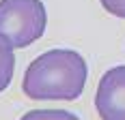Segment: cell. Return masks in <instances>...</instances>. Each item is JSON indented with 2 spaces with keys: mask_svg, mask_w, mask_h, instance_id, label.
Wrapping results in <instances>:
<instances>
[{
  "mask_svg": "<svg viewBox=\"0 0 125 120\" xmlns=\"http://www.w3.org/2000/svg\"><path fill=\"white\" fill-rule=\"evenodd\" d=\"M86 62L73 49H50L28 64L22 90L32 101H75L86 84Z\"/></svg>",
  "mask_w": 125,
  "mask_h": 120,
  "instance_id": "cell-1",
  "label": "cell"
},
{
  "mask_svg": "<svg viewBox=\"0 0 125 120\" xmlns=\"http://www.w3.org/2000/svg\"><path fill=\"white\" fill-rule=\"evenodd\" d=\"M45 19L41 0H0V34L17 49L43 36Z\"/></svg>",
  "mask_w": 125,
  "mask_h": 120,
  "instance_id": "cell-2",
  "label": "cell"
},
{
  "mask_svg": "<svg viewBox=\"0 0 125 120\" xmlns=\"http://www.w3.org/2000/svg\"><path fill=\"white\" fill-rule=\"evenodd\" d=\"M95 107L101 120H125V64L112 67L101 75Z\"/></svg>",
  "mask_w": 125,
  "mask_h": 120,
  "instance_id": "cell-3",
  "label": "cell"
},
{
  "mask_svg": "<svg viewBox=\"0 0 125 120\" xmlns=\"http://www.w3.org/2000/svg\"><path fill=\"white\" fill-rule=\"evenodd\" d=\"M13 71H15V56H13V45L9 39L0 34V92L11 84Z\"/></svg>",
  "mask_w": 125,
  "mask_h": 120,
  "instance_id": "cell-4",
  "label": "cell"
},
{
  "mask_svg": "<svg viewBox=\"0 0 125 120\" xmlns=\"http://www.w3.org/2000/svg\"><path fill=\"white\" fill-rule=\"evenodd\" d=\"M20 120H80L67 109H30Z\"/></svg>",
  "mask_w": 125,
  "mask_h": 120,
  "instance_id": "cell-5",
  "label": "cell"
},
{
  "mask_svg": "<svg viewBox=\"0 0 125 120\" xmlns=\"http://www.w3.org/2000/svg\"><path fill=\"white\" fill-rule=\"evenodd\" d=\"M101 7L114 17L125 19V0H101Z\"/></svg>",
  "mask_w": 125,
  "mask_h": 120,
  "instance_id": "cell-6",
  "label": "cell"
}]
</instances>
